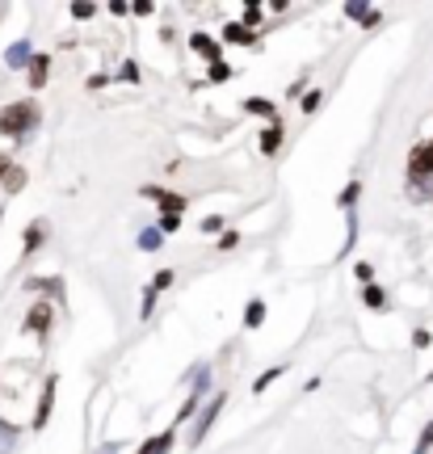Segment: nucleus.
I'll return each mask as SVG.
<instances>
[{
  "instance_id": "nucleus-20",
  "label": "nucleus",
  "mask_w": 433,
  "mask_h": 454,
  "mask_svg": "<svg viewBox=\"0 0 433 454\" xmlns=\"http://www.w3.org/2000/svg\"><path fill=\"white\" fill-rule=\"evenodd\" d=\"M282 374H287V366H273V371H265V374L257 379V391H265V387L273 383V379H282Z\"/></svg>"
},
{
  "instance_id": "nucleus-24",
  "label": "nucleus",
  "mask_w": 433,
  "mask_h": 454,
  "mask_svg": "<svg viewBox=\"0 0 433 454\" xmlns=\"http://www.w3.org/2000/svg\"><path fill=\"white\" fill-rule=\"evenodd\" d=\"M164 286H173V270H161L156 282H152V291H164Z\"/></svg>"
},
{
  "instance_id": "nucleus-19",
  "label": "nucleus",
  "mask_w": 433,
  "mask_h": 454,
  "mask_svg": "<svg viewBox=\"0 0 433 454\" xmlns=\"http://www.w3.org/2000/svg\"><path fill=\"white\" fill-rule=\"evenodd\" d=\"M362 299H366V308H383V303H387V294L379 291V286H366V294H362Z\"/></svg>"
},
{
  "instance_id": "nucleus-31",
  "label": "nucleus",
  "mask_w": 433,
  "mask_h": 454,
  "mask_svg": "<svg viewBox=\"0 0 433 454\" xmlns=\"http://www.w3.org/2000/svg\"><path fill=\"white\" fill-rule=\"evenodd\" d=\"M4 177H9V160L0 156V185H4Z\"/></svg>"
},
{
  "instance_id": "nucleus-21",
  "label": "nucleus",
  "mask_w": 433,
  "mask_h": 454,
  "mask_svg": "<svg viewBox=\"0 0 433 454\" xmlns=\"http://www.w3.org/2000/svg\"><path fill=\"white\" fill-rule=\"evenodd\" d=\"M358 194H362V185H358V181H353V185H345V190H341V207H353V202H358Z\"/></svg>"
},
{
  "instance_id": "nucleus-12",
  "label": "nucleus",
  "mask_w": 433,
  "mask_h": 454,
  "mask_svg": "<svg viewBox=\"0 0 433 454\" xmlns=\"http://www.w3.org/2000/svg\"><path fill=\"white\" fill-rule=\"evenodd\" d=\"M345 13H350L353 21H362V26H374V21H379V13L366 9V4H345Z\"/></svg>"
},
{
  "instance_id": "nucleus-7",
  "label": "nucleus",
  "mask_w": 433,
  "mask_h": 454,
  "mask_svg": "<svg viewBox=\"0 0 433 454\" xmlns=\"http://www.w3.org/2000/svg\"><path fill=\"white\" fill-rule=\"evenodd\" d=\"M278 147H282V118H278V122H270V127H265V135H261V152H265V156H273Z\"/></svg>"
},
{
  "instance_id": "nucleus-1",
  "label": "nucleus",
  "mask_w": 433,
  "mask_h": 454,
  "mask_svg": "<svg viewBox=\"0 0 433 454\" xmlns=\"http://www.w3.org/2000/svg\"><path fill=\"white\" fill-rule=\"evenodd\" d=\"M38 122V106L34 101H17L9 110H0V135H26Z\"/></svg>"
},
{
  "instance_id": "nucleus-13",
  "label": "nucleus",
  "mask_w": 433,
  "mask_h": 454,
  "mask_svg": "<svg viewBox=\"0 0 433 454\" xmlns=\"http://www.w3.org/2000/svg\"><path fill=\"white\" fill-rule=\"evenodd\" d=\"M224 38L227 43H253V30H248L244 21H232V26L224 30Z\"/></svg>"
},
{
  "instance_id": "nucleus-22",
  "label": "nucleus",
  "mask_w": 433,
  "mask_h": 454,
  "mask_svg": "<svg viewBox=\"0 0 433 454\" xmlns=\"http://www.w3.org/2000/svg\"><path fill=\"white\" fill-rule=\"evenodd\" d=\"M320 98H324V93H316V89H311V93L299 101V106H303V114H316V110H320Z\"/></svg>"
},
{
  "instance_id": "nucleus-3",
  "label": "nucleus",
  "mask_w": 433,
  "mask_h": 454,
  "mask_svg": "<svg viewBox=\"0 0 433 454\" xmlns=\"http://www.w3.org/2000/svg\"><path fill=\"white\" fill-rule=\"evenodd\" d=\"M219 412H224V400H210V408H202V417L193 421V434H190L193 446H198V442L210 434V425H215V417H219Z\"/></svg>"
},
{
  "instance_id": "nucleus-15",
  "label": "nucleus",
  "mask_w": 433,
  "mask_h": 454,
  "mask_svg": "<svg viewBox=\"0 0 433 454\" xmlns=\"http://www.w3.org/2000/svg\"><path fill=\"white\" fill-rule=\"evenodd\" d=\"M244 110H248V114H261V118H273V122H278V110H273V101L253 98V101H244Z\"/></svg>"
},
{
  "instance_id": "nucleus-30",
  "label": "nucleus",
  "mask_w": 433,
  "mask_h": 454,
  "mask_svg": "<svg viewBox=\"0 0 433 454\" xmlns=\"http://www.w3.org/2000/svg\"><path fill=\"white\" fill-rule=\"evenodd\" d=\"M93 13H97L93 4H72V17H93Z\"/></svg>"
},
{
  "instance_id": "nucleus-2",
  "label": "nucleus",
  "mask_w": 433,
  "mask_h": 454,
  "mask_svg": "<svg viewBox=\"0 0 433 454\" xmlns=\"http://www.w3.org/2000/svg\"><path fill=\"white\" fill-rule=\"evenodd\" d=\"M408 168H413V177H433V139H425L421 147H413Z\"/></svg>"
},
{
  "instance_id": "nucleus-26",
  "label": "nucleus",
  "mask_w": 433,
  "mask_h": 454,
  "mask_svg": "<svg viewBox=\"0 0 433 454\" xmlns=\"http://www.w3.org/2000/svg\"><path fill=\"white\" fill-rule=\"evenodd\" d=\"M181 227V215H161V231H177Z\"/></svg>"
},
{
  "instance_id": "nucleus-10",
  "label": "nucleus",
  "mask_w": 433,
  "mask_h": 454,
  "mask_svg": "<svg viewBox=\"0 0 433 454\" xmlns=\"http://www.w3.org/2000/svg\"><path fill=\"white\" fill-rule=\"evenodd\" d=\"M4 59H9V67H26V64H34V59H30V43H26V38H21V43H13Z\"/></svg>"
},
{
  "instance_id": "nucleus-25",
  "label": "nucleus",
  "mask_w": 433,
  "mask_h": 454,
  "mask_svg": "<svg viewBox=\"0 0 433 454\" xmlns=\"http://www.w3.org/2000/svg\"><path fill=\"white\" fill-rule=\"evenodd\" d=\"M227 76H232V67H224V64H215V67H210V81H215V84H224Z\"/></svg>"
},
{
  "instance_id": "nucleus-27",
  "label": "nucleus",
  "mask_w": 433,
  "mask_h": 454,
  "mask_svg": "<svg viewBox=\"0 0 433 454\" xmlns=\"http://www.w3.org/2000/svg\"><path fill=\"white\" fill-rule=\"evenodd\" d=\"M21 181H26V173H21V168H13V173L4 177V185H9V190H21Z\"/></svg>"
},
{
  "instance_id": "nucleus-23",
  "label": "nucleus",
  "mask_w": 433,
  "mask_h": 454,
  "mask_svg": "<svg viewBox=\"0 0 433 454\" xmlns=\"http://www.w3.org/2000/svg\"><path fill=\"white\" fill-rule=\"evenodd\" d=\"M429 446H433V421L425 425V434H421V442H417V450H413V454H425Z\"/></svg>"
},
{
  "instance_id": "nucleus-5",
  "label": "nucleus",
  "mask_w": 433,
  "mask_h": 454,
  "mask_svg": "<svg viewBox=\"0 0 433 454\" xmlns=\"http://www.w3.org/2000/svg\"><path fill=\"white\" fill-rule=\"evenodd\" d=\"M55 387H59V379L51 374V379H47V391H43V404H38V412H34V429H43V425L51 421V400H55Z\"/></svg>"
},
{
  "instance_id": "nucleus-6",
  "label": "nucleus",
  "mask_w": 433,
  "mask_h": 454,
  "mask_svg": "<svg viewBox=\"0 0 433 454\" xmlns=\"http://www.w3.org/2000/svg\"><path fill=\"white\" fill-rule=\"evenodd\" d=\"M190 47L198 51V55H207L210 64H224V59H219V43H215V38H207V34H193Z\"/></svg>"
},
{
  "instance_id": "nucleus-29",
  "label": "nucleus",
  "mask_w": 433,
  "mask_h": 454,
  "mask_svg": "<svg viewBox=\"0 0 433 454\" xmlns=\"http://www.w3.org/2000/svg\"><path fill=\"white\" fill-rule=\"evenodd\" d=\"M152 308H156V291L144 294V303H139V316H152Z\"/></svg>"
},
{
  "instance_id": "nucleus-4",
  "label": "nucleus",
  "mask_w": 433,
  "mask_h": 454,
  "mask_svg": "<svg viewBox=\"0 0 433 454\" xmlns=\"http://www.w3.org/2000/svg\"><path fill=\"white\" fill-rule=\"evenodd\" d=\"M47 328H51V303H43V299H38V303L30 308V316H26V333L43 337Z\"/></svg>"
},
{
  "instance_id": "nucleus-8",
  "label": "nucleus",
  "mask_w": 433,
  "mask_h": 454,
  "mask_svg": "<svg viewBox=\"0 0 433 454\" xmlns=\"http://www.w3.org/2000/svg\"><path fill=\"white\" fill-rule=\"evenodd\" d=\"M51 76V59L47 55H34V64H30V89H43Z\"/></svg>"
},
{
  "instance_id": "nucleus-16",
  "label": "nucleus",
  "mask_w": 433,
  "mask_h": 454,
  "mask_svg": "<svg viewBox=\"0 0 433 454\" xmlns=\"http://www.w3.org/2000/svg\"><path fill=\"white\" fill-rule=\"evenodd\" d=\"M43 236H47V223H38V219H34V223L26 227V253H34V248H38V240H43Z\"/></svg>"
},
{
  "instance_id": "nucleus-28",
  "label": "nucleus",
  "mask_w": 433,
  "mask_h": 454,
  "mask_svg": "<svg viewBox=\"0 0 433 454\" xmlns=\"http://www.w3.org/2000/svg\"><path fill=\"white\" fill-rule=\"evenodd\" d=\"M219 227H224V219H219V215H207V219H202V231H219Z\"/></svg>"
},
{
  "instance_id": "nucleus-9",
  "label": "nucleus",
  "mask_w": 433,
  "mask_h": 454,
  "mask_svg": "<svg viewBox=\"0 0 433 454\" xmlns=\"http://www.w3.org/2000/svg\"><path fill=\"white\" fill-rule=\"evenodd\" d=\"M173 434H177V429H164V434H156L152 442H144V446H139V454H164L169 446H173Z\"/></svg>"
},
{
  "instance_id": "nucleus-14",
  "label": "nucleus",
  "mask_w": 433,
  "mask_h": 454,
  "mask_svg": "<svg viewBox=\"0 0 433 454\" xmlns=\"http://www.w3.org/2000/svg\"><path fill=\"white\" fill-rule=\"evenodd\" d=\"M161 244H164V231H156V227H147V231H139V248H144V253H156Z\"/></svg>"
},
{
  "instance_id": "nucleus-17",
  "label": "nucleus",
  "mask_w": 433,
  "mask_h": 454,
  "mask_svg": "<svg viewBox=\"0 0 433 454\" xmlns=\"http://www.w3.org/2000/svg\"><path fill=\"white\" fill-rule=\"evenodd\" d=\"M261 320H265V303H261V299H253V303H248V311H244V325L257 328Z\"/></svg>"
},
{
  "instance_id": "nucleus-11",
  "label": "nucleus",
  "mask_w": 433,
  "mask_h": 454,
  "mask_svg": "<svg viewBox=\"0 0 433 454\" xmlns=\"http://www.w3.org/2000/svg\"><path fill=\"white\" fill-rule=\"evenodd\" d=\"M152 198H161V207H164V215H181L185 211V198H177V194H164V190H147Z\"/></svg>"
},
{
  "instance_id": "nucleus-18",
  "label": "nucleus",
  "mask_w": 433,
  "mask_h": 454,
  "mask_svg": "<svg viewBox=\"0 0 433 454\" xmlns=\"http://www.w3.org/2000/svg\"><path fill=\"white\" fill-rule=\"evenodd\" d=\"M13 446H17V429H13V425L0 421V454H9Z\"/></svg>"
}]
</instances>
